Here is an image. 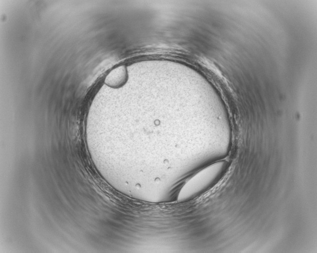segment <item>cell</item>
Instances as JSON below:
<instances>
[{"label": "cell", "instance_id": "obj_1", "mask_svg": "<svg viewBox=\"0 0 317 253\" xmlns=\"http://www.w3.org/2000/svg\"><path fill=\"white\" fill-rule=\"evenodd\" d=\"M227 167L226 161H219L202 169L187 181L180 196L183 198H190L205 191L220 179Z\"/></svg>", "mask_w": 317, "mask_h": 253}]
</instances>
